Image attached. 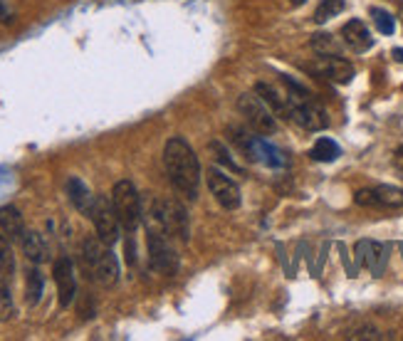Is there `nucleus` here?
<instances>
[{
	"mask_svg": "<svg viewBox=\"0 0 403 341\" xmlns=\"http://www.w3.org/2000/svg\"><path fill=\"white\" fill-rule=\"evenodd\" d=\"M208 188H210V196L226 210H238L240 203H243L238 183L232 181L230 176H226L221 168H208Z\"/></svg>",
	"mask_w": 403,
	"mask_h": 341,
	"instance_id": "6e6552de",
	"label": "nucleus"
},
{
	"mask_svg": "<svg viewBox=\"0 0 403 341\" xmlns=\"http://www.w3.org/2000/svg\"><path fill=\"white\" fill-rule=\"evenodd\" d=\"M82 267L92 282L102 287H111L119 282V262L111 253V245L100 237H87L82 242Z\"/></svg>",
	"mask_w": 403,
	"mask_h": 341,
	"instance_id": "f03ea898",
	"label": "nucleus"
},
{
	"mask_svg": "<svg viewBox=\"0 0 403 341\" xmlns=\"http://www.w3.org/2000/svg\"><path fill=\"white\" fill-rule=\"evenodd\" d=\"M376 198L381 208H401L403 205V191L396 186H376Z\"/></svg>",
	"mask_w": 403,
	"mask_h": 341,
	"instance_id": "4be33fe9",
	"label": "nucleus"
},
{
	"mask_svg": "<svg viewBox=\"0 0 403 341\" xmlns=\"http://www.w3.org/2000/svg\"><path fill=\"white\" fill-rule=\"evenodd\" d=\"M290 3H292V6H302L304 0H290Z\"/></svg>",
	"mask_w": 403,
	"mask_h": 341,
	"instance_id": "2f4dec72",
	"label": "nucleus"
},
{
	"mask_svg": "<svg viewBox=\"0 0 403 341\" xmlns=\"http://www.w3.org/2000/svg\"><path fill=\"white\" fill-rule=\"evenodd\" d=\"M208 149H210V154H213V159H216L218 164H223V166H226V168L235 170V173H243V168H240V166L235 164V159H232V156H230V151H228L221 141H210V143H208Z\"/></svg>",
	"mask_w": 403,
	"mask_h": 341,
	"instance_id": "393cba45",
	"label": "nucleus"
},
{
	"mask_svg": "<svg viewBox=\"0 0 403 341\" xmlns=\"http://www.w3.org/2000/svg\"><path fill=\"white\" fill-rule=\"evenodd\" d=\"M310 156L315 161H322V164H331V161H337L339 156H342V149H339L337 141L322 136V138H317V143L312 146Z\"/></svg>",
	"mask_w": 403,
	"mask_h": 341,
	"instance_id": "6ab92c4d",
	"label": "nucleus"
},
{
	"mask_svg": "<svg viewBox=\"0 0 403 341\" xmlns=\"http://www.w3.org/2000/svg\"><path fill=\"white\" fill-rule=\"evenodd\" d=\"M52 277L57 285V297H60V307H70L77 294V280H74V264L70 257H57L55 267H52Z\"/></svg>",
	"mask_w": 403,
	"mask_h": 341,
	"instance_id": "9d476101",
	"label": "nucleus"
},
{
	"mask_svg": "<svg viewBox=\"0 0 403 341\" xmlns=\"http://www.w3.org/2000/svg\"><path fill=\"white\" fill-rule=\"evenodd\" d=\"M111 205L116 210V218L122 223V228L127 232H134L141 225V218H144V210H141V198H139V191L132 181H119L111 191Z\"/></svg>",
	"mask_w": 403,
	"mask_h": 341,
	"instance_id": "20e7f679",
	"label": "nucleus"
},
{
	"mask_svg": "<svg viewBox=\"0 0 403 341\" xmlns=\"http://www.w3.org/2000/svg\"><path fill=\"white\" fill-rule=\"evenodd\" d=\"M10 237H6V232H0V277H8L10 280L15 275V255L10 248Z\"/></svg>",
	"mask_w": 403,
	"mask_h": 341,
	"instance_id": "412c9836",
	"label": "nucleus"
},
{
	"mask_svg": "<svg viewBox=\"0 0 403 341\" xmlns=\"http://www.w3.org/2000/svg\"><path fill=\"white\" fill-rule=\"evenodd\" d=\"M15 317V302H13L10 287L0 277V322H10Z\"/></svg>",
	"mask_w": 403,
	"mask_h": 341,
	"instance_id": "b1692460",
	"label": "nucleus"
},
{
	"mask_svg": "<svg viewBox=\"0 0 403 341\" xmlns=\"http://www.w3.org/2000/svg\"><path fill=\"white\" fill-rule=\"evenodd\" d=\"M342 38H344V45L354 52H366L371 45H374L369 28H366L361 20H349L342 28Z\"/></svg>",
	"mask_w": 403,
	"mask_h": 341,
	"instance_id": "f8f14e48",
	"label": "nucleus"
},
{
	"mask_svg": "<svg viewBox=\"0 0 403 341\" xmlns=\"http://www.w3.org/2000/svg\"><path fill=\"white\" fill-rule=\"evenodd\" d=\"M319 72L324 74V77H329L331 82H337V84H349L354 79L351 62L342 60V57H324Z\"/></svg>",
	"mask_w": 403,
	"mask_h": 341,
	"instance_id": "4468645a",
	"label": "nucleus"
},
{
	"mask_svg": "<svg viewBox=\"0 0 403 341\" xmlns=\"http://www.w3.org/2000/svg\"><path fill=\"white\" fill-rule=\"evenodd\" d=\"M393 164H396V168H398V170H401V173H403V146H401V149L396 151V154H393Z\"/></svg>",
	"mask_w": 403,
	"mask_h": 341,
	"instance_id": "c756f323",
	"label": "nucleus"
},
{
	"mask_svg": "<svg viewBox=\"0 0 403 341\" xmlns=\"http://www.w3.org/2000/svg\"><path fill=\"white\" fill-rule=\"evenodd\" d=\"M238 109L240 114L245 116V121L250 124L253 132L262 134V136H270V134L277 132L275 114H272V109L260 100L258 94H243L238 100Z\"/></svg>",
	"mask_w": 403,
	"mask_h": 341,
	"instance_id": "423d86ee",
	"label": "nucleus"
},
{
	"mask_svg": "<svg viewBox=\"0 0 403 341\" xmlns=\"http://www.w3.org/2000/svg\"><path fill=\"white\" fill-rule=\"evenodd\" d=\"M164 168L166 176L171 181L181 196L188 200H196L198 196V183H200V164L196 151L191 149V143L181 136H173L166 141L164 146Z\"/></svg>",
	"mask_w": 403,
	"mask_h": 341,
	"instance_id": "f257e3e1",
	"label": "nucleus"
},
{
	"mask_svg": "<svg viewBox=\"0 0 403 341\" xmlns=\"http://www.w3.org/2000/svg\"><path fill=\"white\" fill-rule=\"evenodd\" d=\"M146 245H149V264L151 270L161 272V275H176L178 270V255L173 250L168 235L156 228H149V237H146Z\"/></svg>",
	"mask_w": 403,
	"mask_h": 341,
	"instance_id": "39448f33",
	"label": "nucleus"
},
{
	"mask_svg": "<svg viewBox=\"0 0 403 341\" xmlns=\"http://www.w3.org/2000/svg\"><path fill=\"white\" fill-rule=\"evenodd\" d=\"M354 339H379V331L371 329V326H364V329H359L354 334Z\"/></svg>",
	"mask_w": 403,
	"mask_h": 341,
	"instance_id": "cd10ccee",
	"label": "nucleus"
},
{
	"mask_svg": "<svg viewBox=\"0 0 403 341\" xmlns=\"http://www.w3.org/2000/svg\"><path fill=\"white\" fill-rule=\"evenodd\" d=\"M20 245H22L25 257H28L33 264H40V262L47 260V245H45V240L38 235V232L25 230L22 232V237H20Z\"/></svg>",
	"mask_w": 403,
	"mask_h": 341,
	"instance_id": "dca6fc26",
	"label": "nucleus"
},
{
	"mask_svg": "<svg viewBox=\"0 0 403 341\" xmlns=\"http://www.w3.org/2000/svg\"><path fill=\"white\" fill-rule=\"evenodd\" d=\"M94 223V230H97V237L106 245H114L119 242V232H122V223L116 218V210L111 205V200L106 196H94V205L92 213H89Z\"/></svg>",
	"mask_w": 403,
	"mask_h": 341,
	"instance_id": "0eeeda50",
	"label": "nucleus"
},
{
	"mask_svg": "<svg viewBox=\"0 0 403 341\" xmlns=\"http://www.w3.org/2000/svg\"><path fill=\"white\" fill-rule=\"evenodd\" d=\"M391 55H393V60L401 62V65H403V50H401V47H396V50H393Z\"/></svg>",
	"mask_w": 403,
	"mask_h": 341,
	"instance_id": "7c9ffc66",
	"label": "nucleus"
},
{
	"mask_svg": "<svg viewBox=\"0 0 403 341\" xmlns=\"http://www.w3.org/2000/svg\"><path fill=\"white\" fill-rule=\"evenodd\" d=\"M10 20H13L10 10H8V6L3 3V0H0V22H3V25H8Z\"/></svg>",
	"mask_w": 403,
	"mask_h": 341,
	"instance_id": "c85d7f7f",
	"label": "nucleus"
},
{
	"mask_svg": "<svg viewBox=\"0 0 403 341\" xmlns=\"http://www.w3.org/2000/svg\"><path fill=\"white\" fill-rule=\"evenodd\" d=\"M344 10V0H319V6L315 10V22H326L329 17H337Z\"/></svg>",
	"mask_w": 403,
	"mask_h": 341,
	"instance_id": "5701e85b",
	"label": "nucleus"
},
{
	"mask_svg": "<svg viewBox=\"0 0 403 341\" xmlns=\"http://www.w3.org/2000/svg\"><path fill=\"white\" fill-rule=\"evenodd\" d=\"M310 47L317 52L319 57H339V52H342V45L337 42V38L329 33H317L312 35L310 40Z\"/></svg>",
	"mask_w": 403,
	"mask_h": 341,
	"instance_id": "a211bd4d",
	"label": "nucleus"
},
{
	"mask_svg": "<svg viewBox=\"0 0 403 341\" xmlns=\"http://www.w3.org/2000/svg\"><path fill=\"white\" fill-rule=\"evenodd\" d=\"M0 230L6 232L10 240H20L25 232V221L15 205H3L0 208Z\"/></svg>",
	"mask_w": 403,
	"mask_h": 341,
	"instance_id": "2eb2a0df",
	"label": "nucleus"
},
{
	"mask_svg": "<svg viewBox=\"0 0 403 341\" xmlns=\"http://www.w3.org/2000/svg\"><path fill=\"white\" fill-rule=\"evenodd\" d=\"M149 221L156 230L166 232L168 237H178L181 242L188 240V213L178 200L154 198L149 205Z\"/></svg>",
	"mask_w": 403,
	"mask_h": 341,
	"instance_id": "7ed1b4c3",
	"label": "nucleus"
},
{
	"mask_svg": "<svg viewBox=\"0 0 403 341\" xmlns=\"http://www.w3.org/2000/svg\"><path fill=\"white\" fill-rule=\"evenodd\" d=\"M354 203L361 205V208H376V205H379L376 191L374 188H361V191H356V196H354Z\"/></svg>",
	"mask_w": 403,
	"mask_h": 341,
	"instance_id": "bb28decb",
	"label": "nucleus"
},
{
	"mask_svg": "<svg viewBox=\"0 0 403 341\" xmlns=\"http://www.w3.org/2000/svg\"><path fill=\"white\" fill-rule=\"evenodd\" d=\"M42 290H45L42 275H40V270L30 267L28 275H25V302H28L30 307H35V304L42 299Z\"/></svg>",
	"mask_w": 403,
	"mask_h": 341,
	"instance_id": "aec40b11",
	"label": "nucleus"
},
{
	"mask_svg": "<svg viewBox=\"0 0 403 341\" xmlns=\"http://www.w3.org/2000/svg\"><path fill=\"white\" fill-rule=\"evenodd\" d=\"M386 260H388V255H386V245H384V242H376V240L356 242V262L369 267L376 277L384 272Z\"/></svg>",
	"mask_w": 403,
	"mask_h": 341,
	"instance_id": "9b49d317",
	"label": "nucleus"
},
{
	"mask_svg": "<svg viewBox=\"0 0 403 341\" xmlns=\"http://www.w3.org/2000/svg\"><path fill=\"white\" fill-rule=\"evenodd\" d=\"M371 17H374V25L379 33L384 35H393V30H396V22H393L391 13L381 10V8H371Z\"/></svg>",
	"mask_w": 403,
	"mask_h": 341,
	"instance_id": "a878e982",
	"label": "nucleus"
},
{
	"mask_svg": "<svg viewBox=\"0 0 403 341\" xmlns=\"http://www.w3.org/2000/svg\"><path fill=\"white\" fill-rule=\"evenodd\" d=\"M67 198H70V203H72L82 215L92 213L94 196H92V191H89V186L84 181H79V178H74V176L70 178V181H67Z\"/></svg>",
	"mask_w": 403,
	"mask_h": 341,
	"instance_id": "ddd939ff",
	"label": "nucleus"
},
{
	"mask_svg": "<svg viewBox=\"0 0 403 341\" xmlns=\"http://www.w3.org/2000/svg\"><path fill=\"white\" fill-rule=\"evenodd\" d=\"M255 94H258L260 100L270 106L275 116H287V119H290V106H287V102H285L280 94H277V89H272L270 84H265V82H258V84H255Z\"/></svg>",
	"mask_w": 403,
	"mask_h": 341,
	"instance_id": "f3484780",
	"label": "nucleus"
},
{
	"mask_svg": "<svg viewBox=\"0 0 403 341\" xmlns=\"http://www.w3.org/2000/svg\"><path fill=\"white\" fill-rule=\"evenodd\" d=\"M290 119L297 121L299 127L307 129V132H322V129H326V124H329L324 109H322L319 104H315L310 97H307V100L290 102Z\"/></svg>",
	"mask_w": 403,
	"mask_h": 341,
	"instance_id": "1a4fd4ad",
	"label": "nucleus"
}]
</instances>
